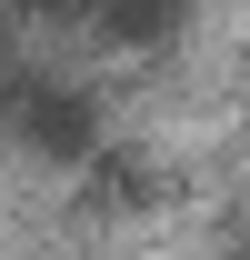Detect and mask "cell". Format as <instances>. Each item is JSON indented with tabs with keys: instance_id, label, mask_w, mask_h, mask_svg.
<instances>
[{
	"instance_id": "obj_3",
	"label": "cell",
	"mask_w": 250,
	"mask_h": 260,
	"mask_svg": "<svg viewBox=\"0 0 250 260\" xmlns=\"http://www.w3.org/2000/svg\"><path fill=\"white\" fill-rule=\"evenodd\" d=\"M10 80H20V60H10V40H0V110H10Z\"/></svg>"
},
{
	"instance_id": "obj_4",
	"label": "cell",
	"mask_w": 250,
	"mask_h": 260,
	"mask_svg": "<svg viewBox=\"0 0 250 260\" xmlns=\"http://www.w3.org/2000/svg\"><path fill=\"white\" fill-rule=\"evenodd\" d=\"M0 10H40V0H0Z\"/></svg>"
},
{
	"instance_id": "obj_1",
	"label": "cell",
	"mask_w": 250,
	"mask_h": 260,
	"mask_svg": "<svg viewBox=\"0 0 250 260\" xmlns=\"http://www.w3.org/2000/svg\"><path fill=\"white\" fill-rule=\"evenodd\" d=\"M0 120L20 130L40 160H90V150H100V100L80 90V80H60V70H20Z\"/></svg>"
},
{
	"instance_id": "obj_5",
	"label": "cell",
	"mask_w": 250,
	"mask_h": 260,
	"mask_svg": "<svg viewBox=\"0 0 250 260\" xmlns=\"http://www.w3.org/2000/svg\"><path fill=\"white\" fill-rule=\"evenodd\" d=\"M240 260H250V240H240Z\"/></svg>"
},
{
	"instance_id": "obj_2",
	"label": "cell",
	"mask_w": 250,
	"mask_h": 260,
	"mask_svg": "<svg viewBox=\"0 0 250 260\" xmlns=\"http://www.w3.org/2000/svg\"><path fill=\"white\" fill-rule=\"evenodd\" d=\"M70 10H80L100 40H120V50H150V40L180 20V0H70Z\"/></svg>"
}]
</instances>
